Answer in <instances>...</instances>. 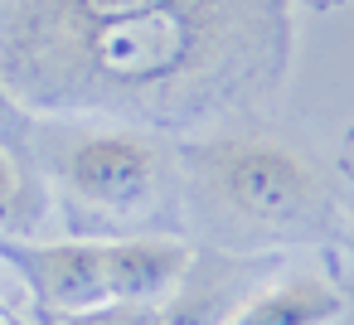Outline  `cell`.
<instances>
[{
    "mask_svg": "<svg viewBox=\"0 0 354 325\" xmlns=\"http://www.w3.org/2000/svg\"><path fill=\"white\" fill-rule=\"evenodd\" d=\"M291 68V0H0V83L30 117L199 131L257 117Z\"/></svg>",
    "mask_w": 354,
    "mask_h": 325,
    "instance_id": "obj_1",
    "label": "cell"
},
{
    "mask_svg": "<svg viewBox=\"0 0 354 325\" xmlns=\"http://www.w3.org/2000/svg\"><path fill=\"white\" fill-rule=\"evenodd\" d=\"M204 180L209 189L243 219L267 223V228H301L315 223L325 209V189L315 170L262 136H218L199 146Z\"/></svg>",
    "mask_w": 354,
    "mask_h": 325,
    "instance_id": "obj_2",
    "label": "cell"
},
{
    "mask_svg": "<svg viewBox=\"0 0 354 325\" xmlns=\"http://www.w3.org/2000/svg\"><path fill=\"white\" fill-rule=\"evenodd\" d=\"M68 189L107 214H141L156 204L165 185V156L146 131L131 127H102L68 146L64 156Z\"/></svg>",
    "mask_w": 354,
    "mask_h": 325,
    "instance_id": "obj_3",
    "label": "cell"
},
{
    "mask_svg": "<svg viewBox=\"0 0 354 325\" xmlns=\"http://www.w3.org/2000/svg\"><path fill=\"white\" fill-rule=\"evenodd\" d=\"M0 257H10L49 315H73L107 296V243H10L0 238Z\"/></svg>",
    "mask_w": 354,
    "mask_h": 325,
    "instance_id": "obj_4",
    "label": "cell"
},
{
    "mask_svg": "<svg viewBox=\"0 0 354 325\" xmlns=\"http://www.w3.org/2000/svg\"><path fill=\"white\" fill-rule=\"evenodd\" d=\"M194 267V252L175 238H122L107 243V296L165 306Z\"/></svg>",
    "mask_w": 354,
    "mask_h": 325,
    "instance_id": "obj_5",
    "label": "cell"
},
{
    "mask_svg": "<svg viewBox=\"0 0 354 325\" xmlns=\"http://www.w3.org/2000/svg\"><path fill=\"white\" fill-rule=\"evenodd\" d=\"M339 315H344V296L325 277L301 272L252 291L243 306L223 315V325H335Z\"/></svg>",
    "mask_w": 354,
    "mask_h": 325,
    "instance_id": "obj_6",
    "label": "cell"
},
{
    "mask_svg": "<svg viewBox=\"0 0 354 325\" xmlns=\"http://www.w3.org/2000/svg\"><path fill=\"white\" fill-rule=\"evenodd\" d=\"M49 325H170V315L151 301H102L73 315H49Z\"/></svg>",
    "mask_w": 354,
    "mask_h": 325,
    "instance_id": "obj_7",
    "label": "cell"
},
{
    "mask_svg": "<svg viewBox=\"0 0 354 325\" xmlns=\"http://www.w3.org/2000/svg\"><path fill=\"white\" fill-rule=\"evenodd\" d=\"M15 204H25L20 185H15V175L6 165H0V228H15Z\"/></svg>",
    "mask_w": 354,
    "mask_h": 325,
    "instance_id": "obj_8",
    "label": "cell"
},
{
    "mask_svg": "<svg viewBox=\"0 0 354 325\" xmlns=\"http://www.w3.org/2000/svg\"><path fill=\"white\" fill-rule=\"evenodd\" d=\"M6 112H25V107H20V102L6 93V83H0V117H6Z\"/></svg>",
    "mask_w": 354,
    "mask_h": 325,
    "instance_id": "obj_9",
    "label": "cell"
}]
</instances>
